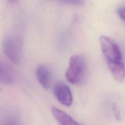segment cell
<instances>
[{"instance_id": "obj_1", "label": "cell", "mask_w": 125, "mask_h": 125, "mask_svg": "<svg viewBox=\"0 0 125 125\" xmlns=\"http://www.w3.org/2000/svg\"><path fill=\"white\" fill-rule=\"evenodd\" d=\"M85 71L86 61L84 57L80 55H74L70 58L65 76L67 81L77 85L83 80Z\"/></svg>"}, {"instance_id": "obj_4", "label": "cell", "mask_w": 125, "mask_h": 125, "mask_svg": "<svg viewBox=\"0 0 125 125\" xmlns=\"http://www.w3.org/2000/svg\"><path fill=\"white\" fill-rule=\"evenodd\" d=\"M54 94L58 101L66 106H70L72 103L73 98L71 89L64 83L59 82L54 87Z\"/></svg>"}, {"instance_id": "obj_10", "label": "cell", "mask_w": 125, "mask_h": 125, "mask_svg": "<svg viewBox=\"0 0 125 125\" xmlns=\"http://www.w3.org/2000/svg\"><path fill=\"white\" fill-rule=\"evenodd\" d=\"M118 14L122 20L125 21V7H121L118 10Z\"/></svg>"}, {"instance_id": "obj_7", "label": "cell", "mask_w": 125, "mask_h": 125, "mask_svg": "<svg viewBox=\"0 0 125 125\" xmlns=\"http://www.w3.org/2000/svg\"><path fill=\"white\" fill-rule=\"evenodd\" d=\"M13 78L7 67L0 61V83L8 85L13 83Z\"/></svg>"}, {"instance_id": "obj_3", "label": "cell", "mask_w": 125, "mask_h": 125, "mask_svg": "<svg viewBox=\"0 0 125 125\" xmlns=\"http://www.w3.org/2000/svg\"><path fill=\"white\" fill-rule=\"evenodd\" d=\"M2 51L5 56L11 61L18 63L21 58V43L18 39L14 37H8L3 40Z\"/></svg>"}, {"instance_id": "obj_2", "label": "cell", "mask_w": 125, "mask_h": 125, "mask_svg": "<svg viewBox=\"0 0 125 125\" xmlns=\"http://www.w3.org/2000/svg\"><path fill=\"white\" fill-rule=\"evenodd\" d=\"M100 48L107 61V65L123 63V56L118 45L113 40L105 35L99 39Z\"/></svg>"}, {"instance_id": "obj_11", "label": "cell", "mask_w": 125, "mask_h": 125, "mask_svg": "<svg viewBox=\"0 0 125 125\" xmlns=\"http://www.w3.org/2000/svg\"><path fill=\"white\" fill-rule=\"evenodd\" d=\"M113 113L114 115H115V117L116 118H117L118 120L120 118V112H119V110L118 109L117 106L116 105H114L113 107Z\"/></svg>"}, {"instance_id": "obj_9", "label": "cell", "mask_w": 125, "mask_h": 125, "mask_svg": "<svg viewBox=\"0 0 125 125\" xmlns=\"http://www.w3.org/2000/svg\"><path fill=\"white\" fill-rule=\"evenodd\" d=\"M63 2L75 6H82L84 4V0H61Z\"/></svg>"}, {"instance_id": "obj_6", "label": "cell", "mask_w": 125, "mask_h": 125, "mask_svg": "<svg viewBox=\"0 0 125 125\" xmlns=\"http://www.w3.org/2000/svg\"><path fill=\"white\" fill-rule=\"evenodd\" d=\"M36 78L39 84L44 89H48L50 87L51 80V73L46 66L39 65L36 69Z\"/></svg>"}, {"instance_id": "obj_8", "label": "cell", "mask_w": 125, "mask_h": 125, "mask_svg": "<svg viewBox=\"0 0 125 125\" xmlns=\"http://www.w3.org/2000/svg\"><path fill=\"white\" fill-rule=\"evenodd\" d=\"M2 125H20L19 120L15 117H10L6 119Z\"/></svg>"}, {"instance_id": "obj_12", "label": "cell", "mask_w": 125, "mask_h": 125, "mask_svg": "<svg viewBox=\"0 0 125 125\" xmlns=\"http://www.w3.org/2000/svg\"><path fill=\"white\" fill-rule=\"evenodd\" d=\"M7 1L11 4H15L17 3V2H18V1H19V0H7Z\"/></svg>"}, {"instance_id": "obj_5", "label": "cell", "mask_w": 125, "mask_h": 125, "mask_svg": "<svg viewBox=\"0 0 125 125\" xmlns=\"http://www.w3.org/2000/svg\"><path fill=\"white\" fill-rule=\"evenodd\" d=\"M51 112L53 117L60 125H82L66 112L55 106H51Z\"/></svg>"}]
</instances>
